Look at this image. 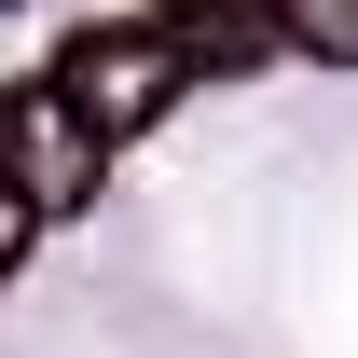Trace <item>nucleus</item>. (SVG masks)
<instances>
[{
    "mask_svg": "<svg viewBox=\"0 0 358 358\" xmlns=\"http://www.w3.org/2000/svg\"><path fill=\"white\" fill-rule=\"evenodd\" d=\"M42 96L110 152V138H138V124L179 96V42H166V28H96V42H69V55L42 69Z\"/></svg>",
    "mask_w": 358,
    "mask_h": 358,
    "instance_id": "nucleus-1",
    "label": "nucleus"
},
{
    "mask_svg": "<svg viewBox=\"0 0 358 358\" xmlns=\"http://www.w3.org/2000/svg\"><path fill=\"white\" fill-rule=\"evenodd\" d=\"M0 179L28 193V221H55V207H83V193H96V138L28 83V96H0Z\"/></svg>",
    "mask_w": 358,
    "mask_h": 358,
    "instance_id": "nucleus-2",
    "label": "nucleus"
},
{
    "mask_svg": "<svg viewBox=\"0 0 358 358\" xmlns=\"http://www.w3.org/2000/svg\"><path fill=\"white\" fill-rule=\"evenodd\" d=\"M152 28L179 42V69H248V55L275 42L262 0H152Z\"/></svg>",
    "mask_w": 358,
    "mask_h": 358,
    "instance_id": "nucleus-3",
    "label": "nucleus"
},
{
    "mask_svg": "<svg viewBox=\"0 0 358 358\" xmlns=\"http://www.w3.org/2000/svg\"><path fill=\"white\" fill-rule=\"evenodd\" d=\"M262 28H275V42H303V55H345V69H358V0H262Z\"/></svg>",
    "mask_w": 358,
    "mask_h": 358,
    "instance_id": "nucleus-4",
    "label": "nucleus"
},
{
    "mask_svg": "<svg viewBox=\"0 0 358 358\" xmlns=\"http://www.w3.org/2000/svg\"><path fill=\"white\" fill-rule=\"evenodd\" d=\"M28 234H42V221H28V193H14V179H0V275L28 262Z\"/></svg>",
    "mask_w": 358,
    "mask_h": 358,
    "instance_id": "nucleus-5",
    "label": "nucleus"
}]
</instances>
